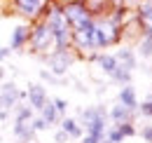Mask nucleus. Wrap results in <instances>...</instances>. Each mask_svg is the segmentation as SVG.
<instances>
[{"label":"nucleus","instance_id":"1","mask_svg":"<svg viewBox=\"0 0 152 143\" xmlns=\"http://www.w3.org/2000/svg\"><path fill=\"white\" fill-rule=\"evenodd\" d=\"M122 38H124V26L113 24L108 17H96L94 19V42H96V49H105V47L119 45Z\"/></svg>","mask_w":152,"mask_h":143},{"label":"nucleus","instance_id":"2","mask_svg":"<svg viewBox=\"0 0 152 143\" xmlns=\"http://www.w3.org/2000/svg\"><path fill=\"white\" fill-rule=\"evenodd\" d=\"M28 45L31 49L38 54V56H47L56 49V40H54V33L49 31V26L45 21H35L31 26V38H28Z\"/></svg>","mask_w":152,"mask_h":143},{"label":"nucleus","instance_id":"3","mask_svg":"<svg viewBox=\"0 0 152 143\" xmlns=\"http://www.w3.org/2000/svg\"><path fill=\"white\" fill-rule=\"evenodd\" d=\"M63 17H66V24H68L70 31H80L87 24L94 21V17L89 14V10L84 7L82 0H68V2H63Z\"/></svg>","mask_w":152,"mask_h":143},{"label":"nucleus","instance_id":"4","mask_svg":"<svg viewBox=\"0 0 152 143\" xmlns=\"http://www.w3.org/2000/svg\"><path fill=\"white\" fill-rule=\"evenodd\" d=\"M10 2H12L14 12H17L19 17L28 19L31 24H35V21L42 19L45 10H47L49 2H54V0H10Z\"/></svg>","mask_w":152,"mask_h":143},{"label":"nucleus","instance_id":"5","mask_svg":"<svg viewBox=\"0 0 152 143\" xmlns=\"http://www.w3.org/2000/svg\"><path fill=\"white\" fill-rule=\"evenodd\" d=\"M45 61L49 63V73H54L56 77H63L68 68L77 61V54L73 49H54L52 54L45 56Z\"/></svg>","mask_w":152,"mask_h":143},{"label":"nucleus","instance_id":"6","mask_svg":"<svg viewBox=\"0 0 152 143\" xmlns=\"http://www.w3.org/2000/svg\"><path fill=\"white\" fill-rule=\"evenodd\" d=\"M21 101H26V91H21L14 82H5L2 87H0V108H5V110H12V108L21 103Z\"/></svg>","mask_w":152,"mask_h":143},{"label":"nucleus","instance_id":"7","mask_svg":"<svg viewBox=\"0 0 152 143\" xmlns=\"http://www.w3.org/2000/svg\"><path fill=\"white\" fill-rule=\"evenodd\" d=\"M26 101H28V106L33 108L35 113H40V108L49 101L47 87H45L42 82H33V85H28V89H26Z\"/></svg>","mask_w":152,"mask_h":143},{"label":"nucleus","instance_id":"8","mask_svg":"<svg viewBox=\"0 0 152 143\" xmlns=\"http://www.w3.org/2000/svg\"><path fill=\"white\" fill-rule=\"evenodd\" d=\"M117 103H122L124 108H129V110L136 113V108H138L140 101H138V94H136V89H133V85H122V87H119Z\"/></svg>","mask_w":152,"mask_h":143},{"label":"nucleus","instance_id":"9","mask_svg":"<svg viewBox=\"0 0 152 143\" xmlns=\"http://www.w3.org/2000/svg\"><path fill=\"white\" fill-rule=\"evenodd\" d=\"M28 38H31V26H17L12 31V38H10V49L12 52H21L28 45Z\"/></svg>","mask_w":152,"mask_h":143},{"label":"nucleus","instance_id":"10","mask_svg":"<svg viewBox=\"0 0 152 143\" xmlns=\"http://www.w3.org/2000/svg\"><path fill=\"white\" fill-rule=\"evenodd\" d=\"M115 59H117V63L122 66V68H126V71H131L138 66V56H136V52H133L131 47H119L117 52H115Z\"/></svg>","mask_w":152,"mask_h":143},{"label":"nucleus","instance_id":"11","mask_svg":"<svg viewBox=\"0 0 152 143\" xmlns=\"http://www.w3.org/2000/svg\"><path fill=\"white\" fill-rule=\"evenodd\" d=\"M12 136L17 139V141L21 143H31L35 141V131H33V127H31V122H17L14 120V125H12Z\"/></svg>","mask_w":152,"mask_h":143},{"label":"nucleus","instance_id":"12","mask_svg":"<svg viewBox=\"0 0 152 143\" xmlns=\"http://www.w3.org/2000/svg\"><path fill=\"white\" fill-rule=\"evenodd\" d=\"M108 120H113L115 125H122V122H133L136 120V113L124 108L122 103H115L110 110H108Z\"/></svg>","mask_w":152,"mask_h":143},{"label":"nucleus","instance_id":"13","mask_svg":"<svg viewBox=\"0 0 152 143\" xmlns=\"http://www.w3.org/2000/svg\"><path fill=\"white\" fill-rule=\"evenodd\" d=\"M84 2V7L89 10V14L91 17H108V12L113 10V2L110 0H82Z\"/></svg>","mask_w":152,"mask_h":143},{"label":"nucleus","instance_id":"14","mask_svg":"<svg viewBox=\"0 0 152 143\" xmlns=\"http://www.w3.org/2000/svg\"><path fill=\"white\" fill-rule=\"evenodd\" d=\"M58 125H61V131H66V134H68V139H82V136H84V129L80 127V122H77L75 117L63 115Z\"/></svg>","mask_w":152,"mask_h":143},{"label":"nucleus","instance_id":"15","mask_svg":"<svg viewBox=\"0 0 152 143\" xmlns=\"http://www.w3.org/2000/svg\"><path fill=\"white\" fill-rule=\"evenodd\" d=\"M94 61H98L101 71L105 73L108 77H110V75H113V73L117 71V66H119V63H117V59H115V54H105V52H98Z\"/></svg>","mask_w":152,"mask_h":143},{"label":"nucleus","instance_id":"16","mask_svg":"<svg viewBox=\"0 0 152 143\" xmlns=\"http://www.w3.org/2000/svg\"><path fill=\"white\" fill-rule=\"evenodd\" d=\"M40 117H42V120H45L49 127H54V125H58V122H61V115L56 113V108H54V103H52V99H49L45 106L40 108Z\"/></svg>","mask_w":152,"mask_h":143},{"label":"nucleus","instance_id":"17","mask_svg":"<svg viewBox=\"0 0 152 143\" xmlns=\"http://www.w3.org/2000/svg\"><path fill=\"white\" fill-rule=\"evenodd\" d=\"M136 19L140 24H152V0H140L136 5Z\"/></svg>","mask_w":152,"mask_h":143},{"label":"nucleus","instance_id":"18","mask_svg":"<svg viewBox=\"0 0 152 143\" xmlns=\"http://www.w3.org/2000/svg\"><path fill=\"white\" fill-rule=\"evenodd\" d=\"M12 110H14V120H17V122H31V120L35 117V110L28 106V103H23V101L17 103Z\"/></svg>","mask_w":152,"mask_h":143},{"label":"nucleus","instance_id":"19","mask_svg":"<svg viewBox=\"0 0 152 143\" xmlns=\"http://www.w3.org/2000/svg\"><path fill=\"white\" fill-rule=\"evenodd\" d=\"M110 80H113V82H117L119 87H122V85H131V71H126V68L117 66V71L110 75Z\"/></svg>","mask_w":152,"mask_h":143},{"label":"nucleus","instance_id":"20","mask_svg":"<svg viewBox=\"0 0 152 143\" xmlns=\"http://www.w3.org/2000/svg\"><path fill=\"white\" fill-rule=\"evenodd\" d=\"M105 139L110 143H122L124 141V136H122V131L117 129V125H108V129H105Z\"/></svg>","mask_w":152,"mask_h":143},{"label":"nucleus","instance_id":"21","mask_svg":"<svg viewBox=\"0 0 152 143\" xmlns=\"http://www.w3.org/2000/svg\"><path fill=\"white\" fill-rule=\"evenodd\" d=\"M40 80H42V82H49V85H63V82H66L63 77H56L54 73H49L47 68L40 71Z\"/></svg>","mask_w":152,"mask_h":143},{"label":"nucleus","instance_id":"22","mask_svg":"<svg viewBox=\"0 0 152 143\" xmlns=\"http://www.w3.org/2000/svg\"><path fill=\"white\" fill-rule=\"evenodd\" d=\"M117 129L122 131V136H124V139H131V136L138 134V129H136L133 122H122V125H117Z\"/></svg>","mask_w":152,"mask_h":143},{"label":"nucleus","instance_id":"23","mask_svg":"<svg viewBox=\"0 0 152 143\" xmlns=\"http://www.w3.org/2000/svg\"><path fill=\"white\" fill-rule=\"evenodd\" d=\"M136 113H140L143 117H150V120H152V99H145L143 103H138Z\"/></svg>","mask_w":152,"mask_h":143},{"label":"nucleus","instance_id":"24","mask_svg":"<svg viewBox=\"0 0 152 143\" xmlns=\"http://www.w3.org/2000/svg\"><path fill=\"white\" fill-rule=\"evenodd\" d=\"M31 127H33V131H35V134H40V131H47V129H49V125H47V122H45L40 115L31 120Z\"/></svg>","mask_w":152,"mask_h":143},{"label":"nucleus","instance_id":"25","mask_svg":"<svg viewBox=\"0 0 152 143\" xmlns=\"http://www.w3.org/2000/svg\"><path fill=\"white\" fill-rule=\"evenodd\" d=\"M52 103H54V108H56V113L61 117L68 113V101H66V99H52Z\"/></svg>","mask_w":152,"mask_h":143},{"label":"nucleus","instance_id":"26","mask_svg":"<svg viewBox=\"0 0 152 143\" xmlns=\"http://www.w3.org/2000/svg\"><path fill=\"white\" fill-rule=\"evenodd\" d=\"M138 134L145 143H152V125H143V129H138Z\"/></svg>","mask_w":152,"mask_h":143},{"label":"nucleus","instance_id":"27","mask_svg":"<svg viewBox=\"0 0 152 143\" xmlns=\"http://www.w3.org/2000/svg\"><path fill=\"white\" fill-rule=\"evenodd\" d=\"M54 141H56V143H68L70 139H68V134H66V131H61V129H58L56 134H54Z\"/></svg>","mask_w":152,"mask_h":143},{"label":"nucleus","instance_id":"28","mask_svg":"<svg viewBox=\"0 0 152 143\" xmlns=\"http://www.w3.org/2000/svg\"><path fill=\"white\" fill-rule=\"evenodd\" d=\"M80 143H98V139H96V136H91V134H84Z\"/></svg>","mask_w":152,"mask_h":143},{"label":"nucleus","instance_id":"29","mask_svg":"<svg viewBox=\"0 0 152 143\" xmlns=\"http://www.w3.org/2000/svg\"><path fill=\"white\" fill-rule=\"evenodd\" d=\"M2 77H5V68L0 66V82H2Z\"/></svg>","mask_w":152,"mask_h":143},{"label":"nucleus","instance_id":"30","mask_svg":"<svg viewBox=\"0 0 152 143\" xmlns=\"http://www.w3.org/2000/svg\"><path fill=\"white\" fill-rule=\"evenodd\" d=\"M140 0H126V5H138Z\"/></svg>","mask_w":152,"mask_h":143},{"label":"nucleus","instance_id":"31","mask_svg":"<svg viewBox=\"0 0 152 143\" xmlns=\"http://www.w3.org/2000/svg\"><path fill=\"white\" fill-rule=\"evenodd\" d=\"M98 143H110V141H108V139H101V141H98Z\"/></svg>","mask_w":152,"mask_h":143},{"label":"nucleus","instance_id":"32","mask_svg":"<svg viewBox=\"0 0 152 143\" xmlns=\"http://www.w3.org/2000/svg\"><path fill=\"white\" fill-rule=\"evenodd\" d=\"M58 2H68V0H58Z\"/></svg>","mask_w":152,"mask_h":143},{"label":"nucleus","instance_id":"33","mask_svg":"<svg viewBox=\"0 0 152 143\" xmlns=\"http://www.w3.org/2000/svg\"><path fill=\"white\" fill-rule=\"evenodd\" d=\"M31 143H40V141H31Z\"/></svg>","mask_w":152,"mask_h":143}]
</instances>
